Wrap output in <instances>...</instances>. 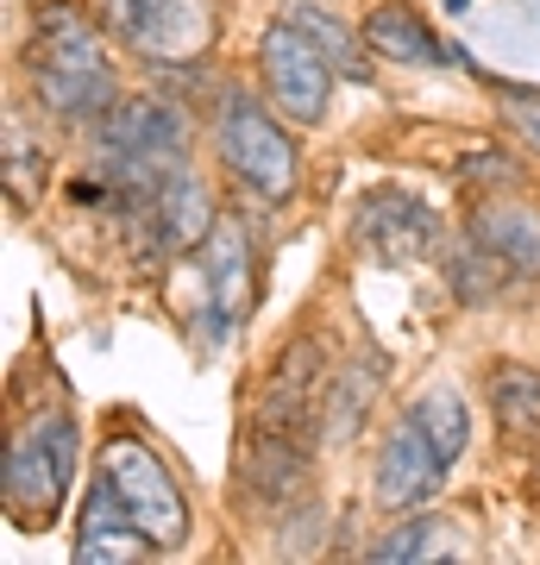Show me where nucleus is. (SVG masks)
Here are the masks:
<instances>
[{"label": "nucleus", "mask_w": 540, "mask_h": 565, "mask_svg": "<svg viewBox=\"0 0 540 565\" xmlns=\"http://www.w3.org/2000/svg\"><path fill=\"white\" fill-rule=\"evenodd\" d=\"M446 7H453V13H465V7H472V0H446Z\"/></svg>", "instance_id": "25"}, {"label": "nucleus", "mask_w": 540, "mask_h": 565, "mask_svg": "<svg viewBox=\"0 0 540 565\" xmlns=\"http://www.w3.org/2000/svg\"><path fill=\"white\" fill-rule=\"evenodd\" d=\"M446 471H453V465L441 459V446L427 440V427H421L415 415H402V422L390 427L383 452H378V478H371L378 509H409V503H421V497H434Z\"/></svg>", "instance_id": "11"}, {"label": "nucleus", "mask_w": 540, "mask_h": 565, "mask_svg": "<svg viewBox=\"0 0 540 565\" xmlns=\"http://www.w3.org/2000/svg\"><path fill=\"white\" fill-rule=\"evenodd\" d=\"M409 415L427 427V440L441 446V459H446V465H459V459H465V440H472V408H465L459 390H446V384L421 390L415 403H409Z\"/></svg>", "instance_id": "20"}, {"label": "nucleus", "mask_w": 540, "mask_h": 565, "mask_svg": "<svg viewBox=\"0 0 540 565\" xmlns=\"http://www.w3.org/2000/svg\"><path fill=\"white\" fill-rule=\"evenodd\" d=\"M364 44H371V57L409 63V70H421V63H453V57H459V51L434 39V32H427V20H421L415 7H402V0H378V7L364 13Z\"/></svg>", "instance_id": "15"}, {"label": "nucleus", "mask_w": 540, "mask_h": 565, "mask_svg": "<svg viewBox=\"0 0 540 565\" xmlns=\"http://www.w3.org/2000/svg\"><path fill=\"white\" fill-rule=\"evenodd\" d=\"M158 546L145 541V527L126 515V503L114 497V484L95 471V484L82 497V515H76V559L88 565H107V559H151Z\"/></svg>", "instance_id": "13"}, {"label": "nucleus", "mask_w": 540, "mask_h": 565, "mask_svg": "<svg viewBox=\"0 0 540 565\" xmlns=\"http://www.w3.org/2000/svg\"><path fill=\"white\" fill-rule=\"evenodd\" d=\"M25 82L39 107L57 126H95L107 107L120 102V76L107 63L100 25L70 7V0H44L32 13V39H25Z\"/></svg>", "instance_id": "2"}, {"label": "nucleus", "mask_w": 540, "mask_h": 565, "mask_svg": "<svg viewBox=\"0 0 540 565\" xmlns=\"http://www.w3.org/2000/svg\"><path fill=\"white\" fill-rule=\"evenodd\" d=\"M95 471L114 484V497L126 503V515L145 527V541L158 546V553H170V546L189 541V503H182V490H177V478H170V465H163L145 440H133V434H114V440L100 446Z\"/></svg>", "instance_id": "5"}, {"label": "nucleus", "mask_w": 540, "mask_h": 565, "mask_svg": "<svg viewBox=\"0 0 540 565\" xmlns=\"http://www.w3.org/2000/svg\"><path fill=\"white\" fill-rule=\"evenodd\" d=\"M195 277H201V296L195 308H189V321L201 327V340L221 345L240 333V321L252 315V302H258V258H252V239H245L240 221H221L208 239L195 245Z\"/></svg>", "instance_id": "6"}, {"label": "nucleus", "mask_w": 540, "mask_h": 565, "mask_svg": "<svg viewBox=\"0 0 540 565\" xmlns=\"http://www.w3.org/2000/svg\"><path fill=\"white\" fill-rule=\"evenodd\" d=\"M497 95H502L509 126L528 139V151H540V95H528V88H516V82H497Z\"/></svg>", "instance_id": "24"}, {"label": "nucleus", "mask_w": 540, "mask_h": 565, "mask_svg": "<svg viewBox=\"0 0 540 565\" xmlns=\"http://www.w3.org/2000/svg\"><path fill=\"white\" fill-rule=\"evenodd\" d=\"M177 170H189V120H182V107L158 102V95H120L88 126V177L70 182V202L145 214Z\"/></svg>", "instance_id": "1"}, {"label": "nucleus", "mask_w": 540, "mask_h": 565, "mask_svg": "<svg viewBox=\"0 0 540 565\" xmlns=\"http://www.w3.org/2000/svg\"><path fill=\"white\" fill-rule=\"evenodd\" d=\"M76 440L82 427L70 408H39L32 422L7 440V465H0V490H7V522L39 534L57 522L70 478H76Z\"/></svg>", "instance_id": "3"}, {"label": "nucleus", "mask_w": 540, "mask_h": 565, "mask_svg": "<svg viewBox=\"0 0 540 565\" xmlns=\"http://www.w3.org/2000/svg\"><path fill=\"white\" fill-rule=\"evenodd\" d=\"M465 233H472L490 258H502L509 277L540 282V207H528V202H478L472 221H465Z\"/></svg>", "instance_id": "14"}, {"label": "nucleus", "mask_w": 540, "mask_h": 565, "mask_svg": "<svg viewBox=\"0 0 540 565\" xmlns=\"http://www.w3.org/2000/svg\"><path fill=\"white\" fill-rule=\"evenodd\" d=\"M145 221H151L158 258H195V245L221 226V214H214L208 182H201L195 170H177V177L158 189V202L145 207Z\"/></svg>", "instance_id": "12"}, {"label": "nucleus", "mask_w": 540, "mask_h": 565, "mask_svg": "<svg viewBox=\"0 0 540 565\" xmlns=\"http://www.w3.org/2000/svg\"><path fill=\"white\" fill-rule=\"evenodd\" d=\"M214 151L233 177L258 195V202H289L301 182V151L289 139V126L283 114L258 102V95H245V88H226L221 95V114H214Z\"/></svg>", "instance_id": "4"}, {"label": "nucleus", "mask_w": 540, "mask_h": 565, "mask_svg": "<svg viewBox=\"0 0 540 565\" xmlns=\"http://www.w3.org/2000/svg\"><path fill=\"white\" fill-rule=\"evenodd\" d=\"M327 384H333V371L320 359V345L301 333V340L283 345L277 371H271V384L258 396V422L252 427H271V434H289V440H315L320 427V403H327Z\"/></svg>", "instance_id": "10"}, {"label": "nucleus", "mask_w": 540, "mask_h": 565, "mask_svg": "<svg viewBox=\"0 0 540 565\" xmlns=\"http://www.w3.org/2000/svg\"><path fill=\"white\" fill-rule=\"evenodd\" d=\"M352 245L378 264H421L441 245V214L409 189H371L352 207Z\"/></svg>", "instance_id": "9"}, {"label": "nucleus", "mask_w": 540, "mask_h": 565, "mask_svg": "<svg viewBox=\"0 0 540 565\" xmlns=\"http://www.w3.org/2000/svg\"><path fill=\"white\" fill-rule=\"evenodd\" d=\"M258 70H264V95L289 126H320L327 120V102H333V63L301 25H271L258 44Z\"/></svg>", "instance_id": "8"}, {"label": "nucleus", "mask_w": 540, "mask_h": 565, "mask_svg": "<svg viewBox=\"0 0 540 565\" xmlns=\"http://www.w3.org/2000/svg\"><path fill=\"white\" fill-rule=\"evenodd\" d=\"M446 277H453V296H459L465 308H484L497 302L502 289H509V270H502V258H490L472 233H465V245H453V258H446Z\"/></svg>", "instance_id": "21"}, {"label": "nucleus", "mask_w": 540, "mask_h": 565, "mask_svg": "<svg viewBox=\"0 0 540 565\" xmlns=\"http://www.w3.org/2000/svg\"><path fill=\"white\" fill-rule=\"evenodd\" d=\"M308 478V459H301V440L289 434H271V427H252L245 440V484L258 490L264 503H289Z\"/></svg>", "instance_id": "17"}, {"label": "nucleus", "mask_w": 540, "mask_h": 565, "mask_svg": "<svg viewBox=\"0 0 540 565\" xmlns=\"http://www.w3.org/2000/svg\"><path fill=\"white\" fill-rule=\"evenodd\" d=\"M107 25L145 63H195L221 32V13L214 0H107Z\"/></svg>", "instance_id": "7"}, {"label": "nucleus", "mask_w": 540, "mask_h": 565, "mask_svg": "<svg viewBox=\"0 0 540 565\" xmlns=\"http://www.w3.org/2000/svg\"><path fill=\"white\" fill-rule=\"evenodd\" d=\"M383 384V352H352V359L333 371V384H327V403H320V434L340 446L359 434V422L371 415V396Z\"/></svg>", "instance_id": "16"}, {"label": "nucleus", "mask_w": 540, "mask_h": 565, "mask_svg": "<svg viewBox=\"0 0 540 565\" xmlns=\"http://www.w3.org/2000/svg\"><path fill=\"white\" fill-rule=\"evenodd\" d=\"M490 415L502 440H540V371L521 359L490 364Z\"/></svg>", "instance_id": "18"}, {"label": "nucleus", "mask_w": 540, "mask_h": 565, "mask_svg": "<svg viewBox=\"0 0 540 565\" xmlns=\"http://www.w3.org/2000/svg\"><path fill=\"white\" fill-rule=\"evenodd\" d=\"M39 145H32V132L20 126V114H7V195L13 202H39Z\"/></svg>", "instance_id": "22"}, {"label": "nucleus", "mask_w": 540, "mask_h": 565, "mask_svg": "<svg viewBox=\"0 0 540 565\" xmlns=\"http://www.w3.org/2000/svg\"><path fill=\"white\" fill-rule=\"evenodd\" d=\"M427 546H441V522H434V515H415V522H402L396 534H383L378 546H371V559H421V553H427Z\"/></svg>", "instance_id": "23"}, {"label": "nucleus", "mask_w": 540, "mask_h": 565, "mask_svg": "<svg viewBox=\"0 0 540 565\" xmlns=\"http://www.w3.org/2000/svg\"><path fill=\"white\" fill-rule=\"evenodd\" d=\"M289 25H301V32H308V39H315L320 51H327V63H333L340 76L371 82V63H364V51H371V44L352 39V32H346V25L333 20L327 7H320V0H289Z\"/></svg>", "instance_id": "19"}]
</instances>
